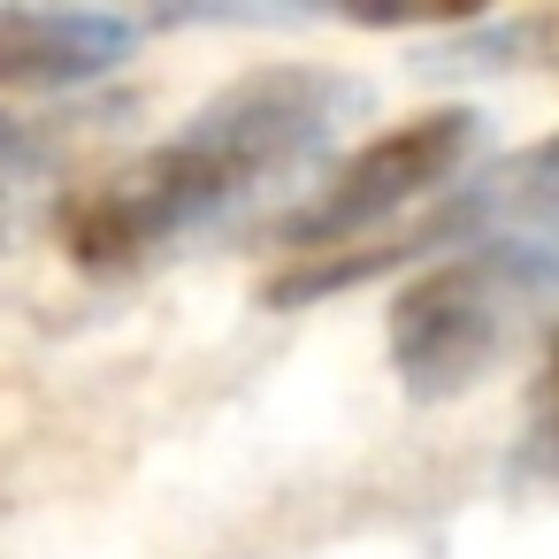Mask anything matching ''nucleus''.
Listing matches in <instances>:
<instances>
[{"instance_id": "f257e3e1", "label": "nucleus", "mask_w": 559, "mask_h": 559, "mask_svg": "<svg viewBox=\"0 0 559 559\" xmlns=\"http://www.w3.org/2000/svg\"><path fill=\"white\" fill-rule=\"evenodd\" d=\"M345 108H353V85L322 70H253L223 85L177 139L146 146L70 207V261L93 276L154 261L162 246L246 207L261 185L307 169L345 123Z\"/></svg>"}, {"instance_id": "f03ea898", "label": "nucleus", "mask_w": 559, "mask_h": 559, "mask_svg": "<svg viewBox=\"0 0 559 559\" xmlns=\"http://www.w3.org/2000/svg\"><path fill=\"white\" fill-rule=\"evenodd\" d=\"M559 284L544 261L513 253V246H483L467 261H444L429 276H414L391 307V360L406 376L414 399H452L467 383L490 376V360L513 337V314L528 292Z\"/></svg>"}, {"instance_id": "7ed1b4c3", "label": "nucleus", "mask_w": 559, "mask_h": 559, "mask_svg": "<svg viewBox=\"0 0 559 559\" xmlns=\"http://www.w3.org/2000/svg\"><path fill=\"white\" fill-rule=\"evenodd\" d=\"M475 131H483V123H475L467 108H437V116H414V123H399V131L368 139L353 162H337V169H330V185H314V200H307V207H292V215H284V230H276V238H284L292 253L353 246L360 230H376V223L406 215L414 200L444 192V185L467 169Z\"/></svg>"}, {"instance_id": "20e7f679", "label": "nucleus", "mask_w": 559, "mask_h": 559, "mask_svg": "<svg viewBox=\"0 0 559 559\" xmlns=\"http://www.w3.org/2000/svg\"><path fill=\"white\" fill-rule=\"evenodd\" d=\"M139 47L131 16L93 9H0V93H62L108 78Z\"/></svg>"}, {"instance_id": "39448f33", "label": "nucleus", "mask_w": 559, "mask_h": 559, "mask_svg": "<svg viewBox=\"0 0 559 559\" xmlns=\"http://www.w3.org/2000/svg\"><path fill=\"white\" fill-rule=\"evenodd\" d=\"M47 169H55L47 139H39L24 116H0V238H9V223L24 215V200L39 192Z\"/></svg>"}, {"instance_id": "423d86ee", "label": "nucleus", "mask_w": 559, "mask_h": 559, "mask_svg": "<svg viewBox=\"0 0 559 559\" xmlns=\"http://www.w3.org/2000/svg\"><path fill=\"white\" fill-rule=\"evenodd\" d=\"M551 360H559V345H551Z\"/></svg>"}]
</instances>
